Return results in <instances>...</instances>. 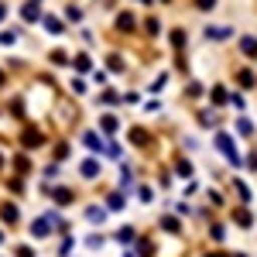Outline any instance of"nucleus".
Listing matches in <instances>:
<instances>
[{
  "label": "nucleus",
  "mask_w": 257,
  "mask_h": 257,
  "mask_svg": "<svg viewBox=\"0 0 257 257\" xmlns=\"http://www.w3.org/2000/svg\"><path fill=\"white\" fill-rule=\"evenodd\" d=\"M82 141H86V148H89V151H96V148L103 151V138H96V134H86Z\"/></svg>",
  "instance_id": "nucleus-7"
},
{
  "label": "nucleus",
  "mask_w": 257,
  "mask_h": 257,
  "mask_svg": "<svg viewBox=\"0 0 257 257\" xmlns=\"http://www.w3.org/2000/svg\"><path fill=\"white\" fill-rule=\"evenodd\" d=\"M41 24H45L52 35H62V31H65V28H62V21L55 18V14H41Z\"/></svg>",
  "instance_id": "nucleus-2"
},
{
  "label": "nucleus",
  "mask_w": 257,
  "mask_h": 257,
  "mask_svg": "<svg viewBox=\"0 0 257 257\" xmlns=\"http://www.w3.org/2000/svg\"><path fill=\"white\" fill-rule=\"evenodd\" d=\"M82 175H86V178H96L99 175V161H93V158L82 161Z\"/></svg>",
  "instance_id": "nucleus-6"
},
{
  "label": "nucleus",
  "mask_w": 257,
  "mask_h": 257,
  "mask_svg": "<svg viewBox=\"0 0 257 257\" xmlns=\"http://www.w3.org/2000/svg\"><path fill=\"white\" fill-rule=\"evenodd\" d=\"M240 45H243V52H247V55H254V52H257V41L254 38H243Z\"/></svg>",
  "instance_id": "nucleus-8"
},
{
  "label": "nucleus",
  "mask_w": 257,
  "mask_h": 257,
  "mask_svg": "<svg viewBox=\"0 0 257 257\" xmlns=\"http://www.w3.org/2000/svg\"><path fill=\"white\" fill-rule=\"evenodd\" d=\"M233 35L230 28H206V41H226Z\"/></svg>",
  "instance_id": "nucleus-3"
},
{
  "label": "nucleus",
  "mask_w": 257,
  "mask_h": 257,
  "mask_svg": "<svg viewBox=\"0 0 257 257\" xmlns=\"http://www.w3.org/2000/svg\"><path fill=\"white\" fill-rule=\"evenodd\" d=\"M35 4H41V0H35Z\"/></svg>",
  "instance_id": "nucleus-11"
},
{
  "label": "nucleus",
  "mask_w": 257,
  "mask_h": 257,
  "mask_svg": "<svg viewBox=\"0 0 257 257\" xmlns=\"http://www.w3.org/2000/svg\"><path fill=\"white\" fill-rule=\"evenodd\" d=\"M216 7V0H199V11H213Z\"/></svg>",
  "instance_id": "nucleus-9"
},
{
  "label": "nucleus",
  "mask_w": 257,
  "mask_h": 257,
  "mask_svg": "<svg viewBox=\"0 0 257 257\" xmlns=\"http://www.w3.org/2000/svg\"><path fill=\"white\" fill-rule=\"evenodd\" d=\"M7 14H11V7H7V0H0V21L7 18Z\"/></svg>",
  "instance_id": "nucleus-10"
},
{
  "label": "nucleus",
  "mask_w": 257,
  "mask_h": 257,
  "mask_svg": "<svg viewBox=\"0 0 257 257\" xmlns=\"http://www.w3.org/2000/svg\"><path fill=\"white\" fill-rule=\"evenodd\" d=\"M21 18L28 21V24H35V21H41V7L35 0H24V4H21Z\"/></svg>",
  "instance_id": "nucleus-1"
},
{
  "label": "nucleus",
  "mask_w": 257,
  "mask_h": 257,
  "mask_svg": "<svg viewBox=\"0 0 257 257\" xmlns=\"http://www.w3.org/2000/svg\"><path fill=\"white\" fill-rule=\"evenodd\" d=\"M21 35H24L21 28H11V31H4V35H0V45H18Z\"/></svg>",
  "instance_id": "nucleus-4"
},
{
  "label": "nucleus",
  "mask_w": 257,
  "mask_h": 257,
  "mask_svg": "<svg viewBox=\"0 0 257 257\" xmlns=\"http://www.w3.org/2000/svg\"><path fill=\"white\" fill-rule=\"evenodd\" d=\"M65 21H72V24H79V21H82V11L76 7V4H65Z\"/></svg>",
  "instance_id": "nucleus-5"
}]
</instances>
